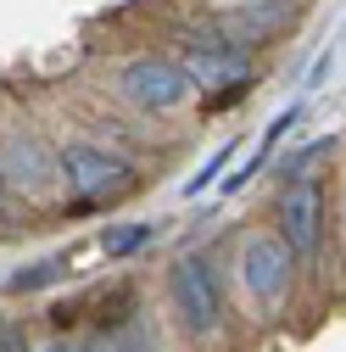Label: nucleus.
I'll return each mask as SVG.
<instances>
[{
	"mask_svg": "<svg viewBox=\"0 0 346 352\" xmlns=\"http://www.w3.org/2000/svg\"><path fill=\"white\" fill-rule=\"evenodd\" d=\"M45 352H78V346H73V341H51Z\"/></svg>",
	"mask_w": 346,
	"mask_h": 352,
	"instance_id": "14",
	"label": "nucleus"
},
{
	"mask_svg": "<svg viewBox=\"0 0 346 352\" xmlns=\"http://www.w3.org/2000/svg\"><path fill=\"white\" fill-rule=\"evenodd\" d=\"M51 173H56V151H45V140L34 135L0 140V179H12L23 190H51Z\"/></svg>",
	"mask_w": 346,
	"mask_h": 352,
	"instance_id": "7",
	"label": "nucleus"
},
{
	"mask_svg": "<svg viewBox=\"0 0 346 352\" xmlns=\"http://www.w3.org/2000/svg\"><path fill=\"white\" fill-rule=\"evenodd\" d=\"M151 235H157V224H117V230L101 235V252L106 257H128V252H140Z\"/></svg>",
	"mask_w": 346,
	"mask_h": 352,
	"instance_id": "11",
	"label": "nucleus"
},
{
	"mask_svg": "<svg viewBox=\"0 0 346 352\" xmlns=\"http://www.w3.org/2000/svg\"><path fill=\"white\" fill-rule=\"evenodd\" d=\"M229 157H235V140H224V146H218V157H212L207 168H196V179L185 185V196H201V190H207V185H212V179H218V173L229 168Z\"/></svg>",
	"mask_w": 346,
	"mask_h": 352,
	"instance_id": "12",
	"label": "nucleus"
},
{
	"mask_svg": "<svg viewBox=\"0 0 346 352\" xmlns=\"http://www.w3.org/2000/svg\"><path fill=\"white\" fill-rule=\"evenodd\" d=\"M123 96L135 101L140 112H173V107L190 101V84H185L179 62H168V56H140V62L123 67Z\"/></svg>",
	"mask_w": 346,
	"mask_h": 352,
	"instance_id": "4",
	"label": "nucleus"
},
{
	"mask_svg": "<svg viewBox=\"0 0 346 352\" xmlns=\"http://www.w3.org/2000/svg\"><path fill=\"white\" fill-rule=\"evenodd\" d=\"M296 17V6L290 0H251V6H229L224 17H218V28H224V39L229 45H257V39H268L274 28H285Z\"/></svg>",
	"mask_w": 346,
	"mask_h": 352,
	"instance_id": "8",
	"label": "nucleus"
},
{
	"mask_svg": "<svg viewBox=\"0 0 346 352\" xmlns=\"http://www.w3.org/2000/svg\"><path fill=\"white\" fill-rule=\"evenodd\" d=\"M179 73L190 90L201 96H218V101H235L240 84H251V51L246 45H229V39H207V45H190L179 56Z\"/></svg>",
	"mask_w": 346,
	"mask_h": 352,
	"instance_id": "3",
	"label": "nucleus"
},
{
	"mask_svg": "<svg viewBox=\"0 0 346 352\" xmlns=\"http://www.w3.org/2000/svg\"><path fill=\"white\" fill-rule=\"evenodd\" d=\"M0 352H28L23 330H12V324H0Z\"/></svg>",
	"mask_w": 346,
	"mask_h": 352,
	"instance_id": "13",
	"label": "nucleus"
},
{
	"mask_svg": "<svg viewBox=\"0 0 346 352\" xmlns=\"http://www.w3.org/2000/svg\"><path fill=\"white\" fill-rule=\"evenodd\" d=\"M56 173L78 201H106V196H123L135 185V162L117 157V151H101L90 140H67L56 151Z\"/></svg>",
	"mask_w": 346,
	"mask_h": 352,
	"instance_id": "1",
	"label": "nucleus"
},
{
	"mask_svg": "<svg viewBox=\"0 0 346 352\" xmlns=\"http://www.w3.org/2000/svg\"><path fill=\"white\" fill-rule=\"evenodd\" d=\"M0 201H6V179H0Z\"/></svg>",
	"mask_w": 346,
	"mask_h": 352,
	"instance_id": "16",
	"label": "nucleus"
},
{
	"mask_svg": "<svg viewBox=\"0 0 346 352\" xmlns=\"http://www.w3.org/2000/svg\"><path fill=\"white\" fill-rule=\"evenodd\" d=\"M168 296H173V314L185 319V330L196 336H218L224 324V291H218V274H212L207 257H179L168 274Z\"/></svg>",
	"mask_w": 346,
	"mask_h": 352,
	"instance_id": "2",
	"label": "nucleus"
},
{
	"mask_svg": "<svg viewBox=\"0 0 346 352\" xmlns=\"http://www.w3.org/2000/svg\"><path fill=\"white\" fill-rule=\"evenodd\" d=\"M62 274H67V257H39V263H28V269H17V274L6 280V291H12V296H28V291L56 285Z\"/></svg>",
	"mask_w": 346,
	"mask_h": 352,
	"instance_id": "10",
	"label": "nucleus"
},
{
	"mask_svg": "<svg viewBox=\"0 0 346 352\" xmlns=\"http://www.w3.org/2000/svg\"><path fill=\"white\" fill-rule=\"evenodd\" d=\"M296 274V252L279 241V235H251L240 241V285L251 296H263V302H279L285 285Z\"/></svg>",
	"mask_w": 346,
	"mask_h": 352,
	"instance_id": "5",
	"label": "nucleus"
},
{
	"mask_svg": "<svg viewBox=\"0 0 346 352\" xmlns=\"http://www.w3.org/2000/svg\"><path fill=\"white\" fill-rule=\"evenodd\" d=\"M229 6H251V0H218V12H229Z\"/></svg>",
	"mask_w": 346,
	"mask_h": 352,
	"instance_id": "15",
	"label": "nucleus"
},
{
	"mask_svg": "<svg viewBox=\"0 0 346 352\" xmlns=\"http://www.w3.org/2000/svg\"><path fill=\"white\" fill-rule=\"evenodd\" d=\"M296 118H301V107H290V112H279V118H274V123L263 129V140H257V151L246 157V168H235V173H229V185H224L229 196H235V190H246V179H251V173H257V168L268 162V151H274V140H279V135H290V123H296Z\"/></svg>",
	"mask_w": 346,
	"mask_h": 352,
	"instance_id": "9",
	"label": "nucleus"
},
{
	"mask_svg": "<svg viewBox=\"0 0 346 352\" xmlns=\"http://www.w3.org/2000/svg\"><path fill=\"white\" fill-rule=\"evenodd\" d=\"M324 235V185L319 179H290L279 196V241L301 257Z\"/></svg>",
	"mask_w": 346,
	"mask_h": 352,
	"instance_id": "6",
	"label": "nucleus"
}]
</instances>
